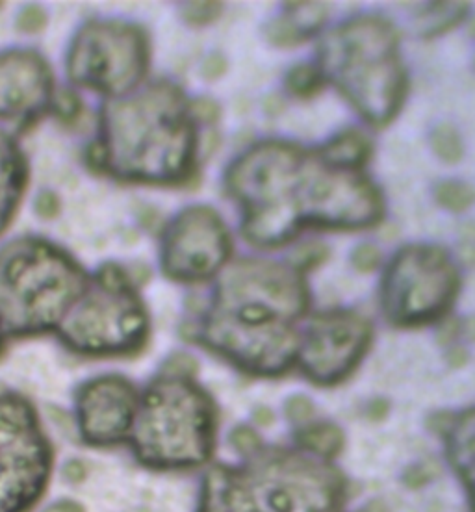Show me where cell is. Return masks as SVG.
<instances>
[{
	"instance_id": "obj_29",
	"label": "cell",
	"mask_w": 475,
	"mask_h": 512,
	"mask_svg": "<svg viewBox=\"0 0 475 512\" xmlns=\"http://www.w3.org/2000/svg\"><path fill=\"white\" fill-rule=\"evenodd\" d=\"M327 256V249L323 245H309L303 251H299L296 256L297 268H312L316 264H320L321 260H325Z\"/></svg>"
},
{
	"instance_id": "obj_26",
	"label": "cell",
	"mask_w": 475,
	"mask_h": 512,
	"mask_svg": "<svg viewBox=\"0 0 475 512\" xmlns=\"http://www.w3.org/2000/svg\"><path fill=\"white\" fill-rule=\"evenodd\" d=\"M232 446L245 455H253L260 449V440L257 433L249 427H238L232 433Z\"/></svg>"
},
{
	"instance_id": "obj_25",
	"label": "cell",
	"mask_w": 475,
	"mask_h": 512,
	"mask_svg": "<svg viewBox=\"0 0 475 512\" xmlns=\"http://www.w3.org/2000/svg\"><path fill=\"white\" fill-rule=\"evenodd\" d=\"M320 86V73L310 65H299L288 75V88L301 97H309L312 93H316L320 90Z\"/></svg>"
},
{
	"instance_id": "obj_19",
	"label": "cell",
	"mask_w": 475,
	"mask_h": 512,
	"mask_svg": "<svg viewBox=\"0 0 475 512\" xmlns=\"http://www.w3.org/2000/svg\"><path fill=\"white\" fill-rule=\"evenodd\" d=\"M21 162L10 141L0 136V229L10 218L15 199L21 192Z\"/></svg>"
},
{
	"instance_id": "obj_21",
	"label": "cell",
	"mask_w": 475,
	"mask_h": 512,
	"mask_svg": "<svg viewBox=\"0 0 475 512\" xmlns=\"http://www.w3.org/2000/svg\"><path fill=\"white\" fill-rule=\"evenodd\" d=\"M297 440H299L301 448L307 449L309 453H314L323 459L338 455L344 446L342 431L331 423H316V425L305 427L297 436Z\"/></svg>"
},
{
	"instance_id": "obj_14",
	"label": "cell",
	"mask_w": 475,
	"mask_h": 512,
	"mask_svg": "<svg viewBox=\"0 0 475 512\" xmlns=\"http://www.w3.org/2000/svg\"><path fill=\"white\" fill-rule=\"evenodd\" d=\"M138 397L121 377H103L80 390V431L95 446H112L129 435Z\"/></svg>"
},
{
	"instance_id": "obj_3",
	"label": "cell",
	"mask_w": 475,
	"mask_h": 512,
	"mask_svg": "<svg viewBox=\"0 0 475 512\" xmlns=\"http://www.w3.org/2000/svg\"><path fill=\"white\" fill-rule=\"evenodd\" d=\"M192 128L177 91L160 86L108 116V162L132 179L184 177L192 160Z\"/></svg>"
},
{
	"instance_id": "obj_8",
	"label": "cell",
	"mask_w": 475,
	"mask_h": 512,
	"mask_svg": "<svg viewBox=\"0 0 475 512\" xmlns=\"http://www.w3.org/2000/svg\"><path fill=\"white\" fill-rule=\"evenodd\" d=\"M51 448L32 407L0 396V512H25L51 474Z\"/></svg>"
},
{
	"instance_id": "obj_35",
	"label": "cell",
	"mask_w": 475,
	"mask_h": 512,
	"mask_svg": "<svg viewBox=\"0 0 475 512\" xmlns=\"http://www.w3.org/2000/svg\"><path fill=\"white\" fill-rule=\"evenodd\" d=\"M466 336H468L470 340H475V318L468 320V323H466Z\"/></svg>"
},
{
	"instance_id": "obj_23",
	"label": "cell",
	"mask_w": 475,
	"mask_h": 512,
	"mask_svg": "<svg viewBox=\"0 0 475 512\" xmlns=\"http://www.w3.org/2000/svg\"><path fill=\"white\" fill-rule=\"evenodd\" d=\"M431 143H433V149L435 153L444 160V162H450L455 164L461 160L463 156V141L461 136L457 134V130L451 127V125H438L433 134H431Z\"/></svg>"
},
{
	"instance_id": "obj_33",
	"label": "cell",
	"mask_w": 475,
	"mask_h": 512,
	"mask_svg": "<svg viewBox=\"0 0 475 512\" xmlns=\"http://www.w3.org/2000/svg\"><path fill=\"white\" fill-rule=\"evenodd\" d=\"M45 512H84L82 511V507L75 503V501H58V503H54L52 507H49Z\"/></svg>"
},
{
	"instance_id": "obj_36",
	"label": "cell",
	"mask_w": 475,
	"mask_h": 512,
	"mask_svg": "<svg viewBox=\"0 0 475 512\" xmlns=\"http://www.w3.org/2000/svg\"><path fill=\"white\" fill-rule=\"evenodd\" d=\"M472 34H474V36H475V21H474V26H472Z\"/></svg>"
},
{
	"instance_id": "obj_24",
	"label": "cell",
	"mask_w": 475,
	"mask_h": 512,
	"mask_svg": "<svg viewBox=\"0 0 475 512\" xmlns=\"http://www.w3.org/2000/svg\"><path fill=\"white\" fill-rule=\"evenodd\" d=\"M437 199L440 205L450 208L453 212H461L474 203L475 190L464 182L450 180L438 186Z\"/></svg>"
},
{
	"instance_id": "obj_31",
	"label": "cell",
	"mask_w": 475,
	"mask_h": 512,
	"mask_svg": "<svg viewBox=\"0 0 475 512\" xmlns=\"http://www.w3.org/2000/svg\"><path fill=\"white\" fill-rule=\"evenodd\" d=\"M45 25V15L38 8H28L19 17V26L26 32H34Z\"/></svg>"
},
{
	"instance_id": "obj_27",
	"label": "cell",
	"mask_w": 475,
	"mask_h": 512,
	"mask_svg": "<svg viewBox=\"0 0 475 512\" xmlns=\"http://www.w3.org/2000/svg\"><path fill=\"white\" fill-rule=\"evenodd\" d=\"M219 13V4H190L186 6V19L193 25H205L208 21L216 19Z\"/></svg>"
},
{
	"instance_id": "obj_28",
	"label": "cell",
	"mask_w": 475,
	"mask_h": 512,
	"mask_svg": "<svg viewBox=\"0 0 475 512\" xmlns=\"http://www.w3.org/2000/svg\"><path fill=\"white\" fill-rule=\"evenodd\" d=\"M353 262H355V268L360 271H372L381 262V253L373 245H360L359 249L353 253Z\"/></svg>"
},
{
	"instance_id": "obj_17",
	"label": "cell",
	"mask_w": 475,
	"mask_h": 512,
	"mask_svg": "<svg viewBox=\"0 0 475 512\" xmlns=\"http://www.w3.org/2000/svg\"><path fill=\"white\" fill-rule=\"evenodd\" d=\"M199 512H257L244 472L225 466L214 468L206 477Z\"/></svg>"
},
{
	"instance_id": "obj_2",
	"label": "cell",
	"mask_w": 475,
	"mask_h": 512,
	"mask_svg": "<svg viewBox=\"0 0 475 512\" xmlns=\"http://www.w3.org/2000/svg\"><path fill=\"white\" fill-rule=\"evenodd\" d=\"M320 60L325 77L368 123L383 127L398 114L407 78L386 19L364 15L338 26L323 41Z\"/></svg>"
},
{
	"instance_id": "obj_16",
	"label": "cell",
	"mask_w": 475,
	"mask_h": 512,
	"mask_svg": "<svg viewBox=\"0 0 475 512\" xmlns=\"http://www.w3.org/2000/svg\"><path fill=\"white\" fill-rule=\"evenodd\" d=\"M444 440L455 472L463 479L475 512V409L466 410L444 422Z\"/></svg>"
},
{
	"instance_id": "obj_7",
	"label": "cell",
	"mask_w": 475,
	"mask_h": 512,
	"mask_svg": "<svg viewBox=\"0 0 475 512\" xmlns=\"http://www.w3.org/2000/svg\"><path fill=\"white\" fill-rule=\"evenodd\" d=\"M245 481L257 512H340L346 498L342 475L297 453H273Z\"/></svg>"
},
{
	"instance_id": "obj_34",
	"label": "cell",
	"mask_w": 475,
	"mask_h": 512,
	"mask_svg": "<svg viewBox=\"0 0 475 512\" xmlns=\"http://www.w3.org/2000/svg\"><path fill=\"white\" fill-rule=\"evenodd\" d=\"M45 208H49V216L56 214V201H54L52 195H43V197L39 199L38 212L41 216L45 214Z\"/></svg>"
},
{
	"instance_id": "obj_15",
	"label": "cell",
	"mask_w": 475,
	"mask_h": 512,
	"mask_svg": "<svg viewBox=\"0 0 475 512\" xmlns=\"http://www.w3.org/2000/svg\"><path fill=\"white\" fill-rule=\"evenodd\" d=\"M49 90V71L36 54L13 52L0 58V116L34 114L47 101Z\"/></svg>"
},
{
	"instance_id": "obj_4",
	"label": "cell",
	"mask_w": 475,
	"mask_h": 512,
	"mask_svg": "<svg viewBox=\"0 0 475 512\" xmlns=\"http://www.w3.org/2000/svg\"><path fill=\"white\" fill-rule=\"evenodd\" d=\"M216 410L203 390L184 379L151 386L134 429V449L151 468H193L214 449Z\"/></svg>"
},
{
	"instance_id": "obj_20",
	"label": "cell",
	"mask_w": 475,
	"mask_h": 512,
	"mask_svg": "<svg viewBox=\"0 0 475 512\" xmlns=\"http://www.w3.org/2000/svg\"><path fill=\"white\" fill-rule=\"evenodd\" d=\"M372 153V145L360 132H346L334 138L325 149L323 154L338 166L353 167L360 169V166L368 160Z\"/></svg>"
},
{
	"instance_id": "obj_1",
	"label": "cell",
	"mask_w": 475,
	"mask_h": 512,
	"mask_svg": "<svg viewBox=\"0 0 475 512\" xmlns=\"http://www.w3.org/2000/svg\"><path fill=\"white\" fill-rule=\"evenodd\" d=\"M231 184L247 206V236L258 245L284 244L305 225L364 229L383 216L372 182L323 151L266 143L232 169Z\"/></svg>"
},
{
	"instance_id": "obj_22",
	"label": "cell",
	"mask_w": 475,
	"mask_h": 512,
	"mask_svg": "<svg viewBox=\"0 0 475 512\" xmlns=\"http://www.w3.org/2000/svg\"><path fill=\"white\" fill-rule=\"evenodd\" d=\"M466 15V4L464 2H440V4H431L427 12L420 15L418 28L422 30L425 36H437L440 32L448 30L451 26L457 25L463 21Z\"/></svg>"
},
{
	"instance_id": "obj_32",
	"label": "cell",
	"mask_w": 475,
	"mask_h": 512,
	"mask_svg": "<svg viewBox=\"0 0 475 512\" xmlns=\"http://www.w3.org/2000/svg\"><path fill=\"white\" fill-rule=\"evenodd\" d=\"M310 414H312V405H310L309 399L305 397H294L288 401V416L292 420H307Z\"/></svg>"
},
{
	"instance_id": "obj_12",
	"label": "cell",
	"mask_w": 475,
	"mask_h": 512,
	"mask_svg": "<svg viewBox=\"0 0 475 512\" xmlns=\"http://www.w3.org/2000/svg\"><path fill=\"white\" fill-rule=\"evenodd\" d=\"M372 340V327L355 312L321 314L310 323L299 362L314 383L336 384L357 368Z\"/></svg>"
},
{
	"instance_id": "obj_30",
	"label": "cell",
	"mask_w": 475,
	"mask_h": 512,
	"mask_svg": "<svg viewBox=\"0 0 475 512\" xmlns=\"http://www.w3.org/2000/svg\"><path fill=\"white\" fill-rule=\"evenodd\" d=\"M461 256L468 266H475V227L468 225L464 227L463 234H461Z\"/></svg>"
},
{
	"instance_id": "obj_13",
	"label": "cell",
	"mask_w": 475,
	"mask_h": 512,
	"mask_svg": "<svg viewBox=\"0 0 475 512\" xmlns=\"http://www.w3.org/2000/svg\"><path fill=\"white\" fill-rule=\"evenodd\" d=\"M229 253V238L216 214L206 208L186 212L167 236L166 269L175 279H205Z\"/></svg>"
},
{
	"instance_id": "obj_10",
	"label": "cell",
	"mask_w": 475,
	"mask_h": 512,
	"mask_svg": "<svg viewBox=\"0 0 475 512\" xmlns=\"http://www.w3.org/2000/svg\"><path fill=\"white\" fill-rule=\"evenodd\" d=\"M103 292L91 295L65 323L64 336L80 351H125L140 344L145 316L138 299L127 290V282L106 269Z\"/></svg>"
},
{
	"instance_id": "obj_11",
	"label": "cell",
	"mask_w": 475,
	"mask_h": 512,
	"mask_svg": "<svg viewBox=\"0 0 475 512\" xmlns=\"http://www.w3.org/2000/svg\"><path fill=\"white\" fill-rule=\"evenodd\" d=\"M145 60L140 30L123 25L88 26L71 54V75L86 86L119 93L142 77Z\"/></svg>"
},
{
	"instance_id": "obj_6",
	"label": "cell",
	"mask_w": 475,
	"mask_h": 512,
	"mask_svg": "<svg viewBox=\"0 0 475 512\" xmlns=\"http://www.w3.org/2000/svg\"><path fill=\"white\" fill-rule=\"evenodd\" d=\"M457 290L459 275L450 256L431 245H411L386 269L383 310L396 325H422L446 314Z\"/></svg>"
},
{
	"instance_id": "obj_5",
	"label": "cell",
	"mask_w": 475,
	"mask_h": 512,
	"mask_svg": "<svg viewBox=\"0 0 475 512\" xmlns=\"http://www.w3.org/2000/svg\"><path fill=\"white\" fill-rule=\"evenodd\" d=\"M82 284L80 269L49 245L6 247L0 255V329L25 333L49 327Z\"/></svg>"
},
{
	"instance_id": "obj_9",
	"label": "cell",
	"mask_w": 475,
	"mask_h": 512,
	"mask_svg": "<svg viewBox=\"0 0 475 512\" xmlns=\"http://www.w3.org/2000/svg\"><path fill=\"white\" fill-rule=\"evenodd\" d=\"M227 323L255 329L292 327L307 307V288L296 271L270 264L249 262L229 273L223 284Z\"/></svg>"
},
{
	"instance_id": "obj_18",
	"label": "cell",
	"mask_w": 475,
	"mask_h": 512,
	"mask_svg": "<svg viewBox=\"0 0 475 512\" xmlns=\"http://www.w3.org/2000/svg\"><path fill=\"white\" fill-rule=\"evenodd\" d=\"M294 12L283 19H277L268 28V36L277 45H296L303 39L314 34L321 23L325 21L329 6L320 2H307V4H294Z\"/></svg>"
}]
</instances>
